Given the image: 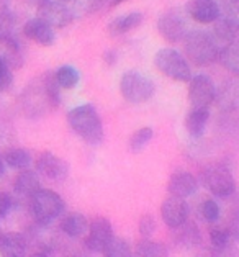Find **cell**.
I'll return each mask as SVG.
<instances>
[{"label":"cell","instance_id":"cell-1","mask_svg":"<svg viewBox=\"0 0 239 257\" xmlns=\"http://www.w3.org/2000/svg\"><path fill=\"white\" fill-rule=\"evenodd\" d=\"M67 123L74 133L92 146H98L103 141V123L100 115L90 103L79 105L67 113Z\"/></svg>","mask_w":239,"mask_h":257},{"label":"cell","instance_id":"cell-2","mask_svg":"<svg viewBox=\"0 0 239 257\" xmlns=\"http://www.w3.org/2000/svg\"><path fill=\"white\" fill-rule=\"evenodd\" d=\"M184 48L187 58L195 66L203 67L218 61L219 43L211 33L202 30H188L184 38Z\"/></svg>","mask_w":239,"mask_h":257},{"label":"cell","instance_id":"cell-3","mask_svg":"<svg viewBox=\"0 0 239 257\" xmlns=\"http://www.w3.org/2000/svg\"><path fill=\"white\" fill-rule=\"evenodd\" d=\"M30 211L38 224H49L64 213V200L49 189H40L30 197Z\"/></svg>","mask_w":239,"mask_h":257},{"label":"cell","instance_id":"cell-4","mask_svg":"<svg viewBox=\"0 0 239 257\" xmlns=\"http://www.w3.org/2000/svg\"><path fill=\"white\" fill-rule=\"evenodd\" d=\"M154 66L162 76L175 82H188L192 79V71L188 61L179 51L172 48H162L156 53Z\"/></svg>","mask_w":239,"mask_h":257},{"label":"cell","instance_id":"cell-5","mask_svg":"<svg viewBox=\"0 0 239 257\" xmlns=\"http://www.w3.org/2000/svg\"><path fill=\"white\" fill-rule=\"evenodd\" d=\"M120 92L130 103H144L153 98L156 87L154 82L138 71H128L120 80Z\"/></svg>","mask_w":239,"mask_h":257},{"label":"cell","instance_id":"cell-6","mask_svg":"<svg viewBox=\"0 0 239 257\" xmlns=\"http://www.w3.org/2000/svg\"><path fill=\"white\" fill-rule=\"evenodd\" d=\"M202 184L218 198H228L236 190V182L228 167L223 164H210L202 171Z\"/></svg>","mask_w":239,"mask_h":257},{"label":"cell","instance_id":"cell-7","mask_svg":"<svg viewBox=\"0 0 239 257\" xmlns=\"http://www.w3.org/2000/svg\"><path fill=\"white\" fill-rule=\"evenodd\" d=\"M188 85V102L192 108H208L216 98V89L213 85L211 79L205 74L192 77Z\"/></svg>","mask_w":239,"mask_h":257},{"label":"cell","instance_id":"cell-8","mask_svg":"<svg viewBox=\"0 0 239 257\" xmlns=\"http://www.w3.org/2000/svg\"><path fill=\"white\" fill-rule=\"evenodd\" d=\"M157 31L159 35L169 43H179L184 41L185 35L188 33L187 22L184 20V17L179 10H171L164 14L159 22H157Z\"/></svg>","mask_w":239,"mask_h":257},{"label":"cell","instance_id":"cell-9","mask_svg":"<svg viewBox=\"0 0 239 257\" xmlns=\"http://www.w3.org/2000/svg\"><path fill=\"white\" fill-rule=\"evenodd\" d=\"M161 216L169 228L175 229L188 219V205L184 198L171 195L161 205Z\"/></svg>","mask_w":239,"mask_h":257},{"label":"cell","instance_id":"cell-10","mask_svg":"<svg viewBox=\"0 0 239 257\" xmlns=\"http://www.w3.org/2000/svg\"><path fill=\"white\" fill-rule=\"evenodd\" d=\"M113 228L106 218H95L89 224V231L85 236V247L92 252H102L105 244L111 239Z\"/></svg>","mask_w":239,"mask_h":257},{"label":"cell","instance_id":"cell-11","mask_svg":"<svg viewBox=\"0 0 239 257\" xmlns=\"http://www.w3.org/2000/svg\"><path fill=\"white\" fill-rule=\"evenodd\" d=\"M38 17L41 20H45L49 27L56 28H64L72 22L71 10L66 7V4L62 2H53V0H46L45 4H41L38 7Z\"/></svg>","mask_w":239,"mask_h":257},{"label":"cell","instance_id":"cell-12","mask_svg":"<svg viewBox=\"0 0 239 257\" xmlns=\"http://www.w3.org/2000/svg\"><path fill=\"white\" fill-rule=\"evenodd\" d=\"M36 171L48 180L61 182L67 177L69 167L64 159L58 158L53 153H41L36 159Z\"/></svg>","mask_w":239,"mask_h":257},{"label":"cell","instance_id":"cell-13","mask_svg":"<svg viewBox=\"0 0 239 257\" xmlns=\"http://www.w3.org/2000/svg\"><path fill=\"white\" fill-rule=\"evenodd\" d=\"M211 35L215 36L219 43V48L224 43L239 40V18L234 14L226 12L224 15H219L215 22H213V31Z\"/></svg>","mask_w":239,"mask_h":257},{"label":"cell","instance_id":"cell-14","mask_svg":"<svg viewBox=\"0 0 239 257\" xmlns=\"http://www.w3.org/2000/svg\"><path fill=\"white\" fill-rule=\"evenodd\" d=\"M187 12L192 20L202 25H210L221 15V9L216 0H190L187 5Z\"/></svg>","mask_w":239,"mask_h":257},{"label":"cell","instance_id":"cell-15","mask_svg":"<svg viewBox=\"0 0 239 257\" xmlns=\"http://www.w3.org/2000/svg\"><path fill=\"white\" fill-rule=\"evenodd\" d=\"M23 33L28 40L35 41L36 45H40V46H53L56 40L54 28L49 27V25L45 20H41L40 17L28 20L23 28Z\"/></svg>","mask_w":239,"mask_h":257},{"label":"cell","instance_id":"cell-16","mask_svg":"<svg viewBox=\"0 0 239 257\" xmlns=\"http://www.w3.org/2000/svg\"><path fill=\"white\" fill-rule=\"evenodd\" d=\"M198 189V182L193 177L190 172L187 171H175L171 179H169L167 184V190L171 195L180 197V198H187L193 195Z\"/></svg>","mask_w":239,"mask_h":257},{"label":"cell","instance_id":"cell-17","mask_svg":"<svg viewBox=\"0 0 239 257\" xmlns=\"http://www.w3.org/2000/svg\"><path fill=\"white\" fill-rule=\"evenodd\" d=\"M211 252L215 255H236V239L229 234L228 228H211L210 229Z\"/></svg>","mask_w":239,"mask_h":257},{"label":"cell","instance_id":"cell-18","mask_svg":"<svg viewBox=\"0 0 239 257\" xmlns=\"http://www.w3.org/2000/svg\"><path fill=\"white\" fill-rule=\"evenodd\" d=\"M27 237L20 233L0 234V254L4 257H23L27 254Z\"/></svg>","mask_w":239,"mask_h":257},{"label":"cell","instance_id":"cell-19","mask_svg":"<svg viewBox=\"0 0 239 257\" xmlns=\"http://www.w3.org/2000/svg\"><path fill=\"white\" fill-rule=\"evenodd\" d=\"M89 221L87 218L82 215V213H77V211H72V213H67V215L62 218L61 221V229L62 233L69 237H84L89 231Z\"/></svg>","mask_w":239,"mask_h":257},{"label":"cell","instance_id":"cell-20","mask_svg":"<svg viewBox=\"0 0 239 257\" xmlns=\"http://www.w3.org/2000/svg\"><path fill=\"white\" fill-rule=\"evenodd\" d=\"M218 61L221 62L226 71L239 76V40L221 45L218 53Z\"/></svg>","mask_w":239,"mask_h":257},{"label":"cell","instance_id":"cell-21","mask_svg":"<svg viewBox=\"0 0 239 257\" xmlns=\"http://www.w3.org/2000/svg\"><path fill=\"white\" fill-rule=\"evenodd\" d=\"M210 120L208 108H192L185 118V130L192 138H200Z\"/></svg>","mask_w":239,"mask_h":257},{"label":"cell","instance_id":"cell-22","mask_svg":"<svg viewBox=\"0 0 239 257\" xmlns=\"http://www.w3.org/2000/svg\"><path fill=\"white\" fill-rule=\"evenodd\" d=\"M141 23H143V15L140 12H131V14L116 17L115 20L108 25V33L111 36L125 35V33H128V31L138 28Z\"/></svg>","mask_w":239,"mask_h":257},{"label":"cell","instance_id":"cell-23","mask_svg":"<svg viewBox=\"0 0 239 257\" xmlns=\"http://www.w3.org/2000/svg\"><path fill=\"white\" fill-rule=\"evenodd\" d=\"M40 177L35 171L23 169L15 179V192L22 197H31L36 190H40Z\"/></svg>","mask_w":239,"mask_h":257},{"label":"cell","instance_id":"cell-24","mask_svg":"<svg viewBox=\"0 0 239 257\" xmlns=\"http://www.w3.org/2000/svg\"><path fill=\"white\" fill-rule=\"evenodd\" d=\"M216 98L223 110H237L239 108V84L236 82L224 84L223 89L219 90V93H216Z\"/></svg>","mask_w":239,"mask_h":257},{"label":"cell","instance_id":"cell-25","mask_svg":"<svg viewBox=\"0 0 239 257\" xmlns=\"http://www.w3.org/2000/svg\"><path fill=\"white\" fill-rule=\"evenodd\" d=\"M5 162H7V167L15 169V171H23V169H28L31 164V154L27 149L22 148H14L9 149L4 156Z\"/></svg>","mask_w":239,"mask_h":257},{"label":"cell","instance_id":"cell-26","mask_svg":"<svg viewBox=\"0 0 239 257\" xmlns=\"http://www.w3.org/2000/svg\"><path fill=\"white\" fill-rule=\"evenodd\" d=\"M54 79L61 89H74L75 85L79 84V72L77 69L72 66H61L58 71L54 72Z\"/></svg>","mask_w":239,"mask_h":257},{"label":"cell","instance_id":"cell-27","mask_svg":"<svg viewBox=\"0 0 239 257\" xmlns=\"http://www.w3.org/2000/svg\"><path fill=\"white\" fill-rule=\"evenodd\" d=\"M102 254L106 257H128L131 255V246L127 239L113 234L111 239L105 244Z\"/></svg>","mask_w":239,"mask_h":257},{"label":"cell","instance_id":"cell-28","mask_svg":"<svg viewBox=\"0 0 239 257\" xmlns=\"http://www.w3.org/2000/svg\"><path fill=\"white\" fill-rule=\"evenodd\" d=\"M136 255L141 257H162L167 255V249L162 244L151 241L149 237H144L136 244Z\"/></svg>","mask_w":239,"mask_h":257},{"label":"cell","instance_id":"cell-29","mask_svg":"<svg viewBox=\"0 0 239 257\" xmlns=\"http://www.w3.org/2000/svg\"><path fill=\"white\" fill-rule=\"evenodd\" d=\"M175 229H179V239L177 241L182 244V246L193 247L200 242V233H198V229L195 224L185 221L184 224H180V226L175 228Z\"/></svg>","mask_w":239,"mask_h":257},{"label":"cell","instance_id":"cell-30","mask_svg":"<svg viewBox=\"0 0 239 257\" xmlns=\"http://www.w3.org/2000/svg\"><path fill=\"white\" fill-rule=\"evenodd\" d=\"M151 138H153V128H141L133 133L130 140V148L131 151H141V149L146 146V144L151 141Z\"/></svg>","mask_w":239,"mask_h":257},{"label":"cell","instance_id":"cell-31","mask_svg":"<svg viewBox=\"0 0 239 257\" xmlns=\"http://www.w3.org/2000/svg\"><path fill=\"white\" fill-rule=\"evenodd\" d=\"M219 205L216 203V200L206 198L205 202L200 205V215L205 219L206 223H216L219 218Z\"/></svg>","mask_w":239,"mask_h":257},{"label":"cell","instance_id":"cell-32","mask_svg":"<svg viewBox=\"0 0 239 257\" xmlns=\"http://www.w3.org/2000/svg\"><path fill=\"white\" fill-rule=\"evenodd\" d=\"M14 80V74H12V67L9 66V62L0 58V92L7 90L12 85Z\"/></svg>","mask_w":239,"mask_h":257},{"label":"cell","instance_id":"cell-33","mask_svg":"<svg viewBox=\"0 0 239 257\" xmlns=\"http://www.w3.org/2000/svg\"><path fill=\"white\" fill-rule=\"evenodd\" d=\"M156 219L151 215H144L141 216L140 223H138V229H140V234L143 237H151L156 233Z\"/></svg>","mask_w":239,"mask_h":257},{"label":"cell","instance_id":"cell-34","mask_svg":"<svg viewBox=\"0 0 239 257\" xmlns=\"http://www.w3.org/2000/svg\"><path fill=\"white\" fill-rule=\"evenodd\" d=\"M228 231L236 239V242H239V206H236V208L231 211L229 219H228Z\"/></svg>","mask_w":239,"mask_h":257},{"label":"cell","instance_id":"cell-35","mask_svg":"<svg viewBox=\"0 0 239 257\" xmlns=\"http://www.w3.org/2000/svg\"><path fill=\"white\" fill-rule=\"evenodd\" d=\"M10 208H12V198L7 195V193L0 192V218L7 216Z\"/></svg>","mask_w":239,"mask_h":257},{"label":"cell","instance_id":"cell-36","mask_svg":"<svg viewBox=\"0 0 239 257\" xmlns=\"http://www.w3.org/2000/svg\"><path fill=\"white\" fill-rule=\"evenodd\" d=\"M224 10L239 17V0H223Z\"/></svg>","mask_w":239,"mask_h":257},{"label":"cell","instance_id":"cell-37","mask_svg":"<svg viewBox=\"0 0 239 257\" xmlns=\"http://www.w3.org/2000/svg\"><path fill=\"white\" fill-rule=\"evenodd\" d=\"M5 172H7V162H5L4 158H0V179L4 177Z\"/></svg>","mask_w":239,"mask_h":257},{"label":"cell","instance_id":"cell-38","mask_svg":"<svg viewBox=\"0 0 239 257\" xmlns=\"http://www.w3.org/2000/svg\"><path fill=\"white\" fill-rule=\"evenodd\" d=\"M25 2H28V4H31V5H38L40 7L41 4H45L46 0H25Z\"/></svg>","mask_w":239,"mask_h":257},{"label":"cell","instance_id":"cell-39","mask_svg":"<svg viewBox=\"0 0 239 257\" xmlns=\"http://www.w3.org/2000/svg\"><path fill=\"white\" fill-rule=\"evenodd\" d=\"M123 2H128V0H113V2H111V5H113V7H116V5L123 4Z\"/></svg>","mask_w":239,"mask_h":257},{"label":"cell","instance_id":"cell-40","mask_svg":"<svg viewBox=\"0 0 239 257\" xmlns=\"http://www.w3.org/2000/svg\"><path fill=\"white\" fill-rule=\"evenodd\" d=\"M59 2H62V4H71V2H74V0H59Z\"/></svg>","mask_w":239,"mask_h":257},{"label":"cell","instance_id":"cell-41","mask_svg":"<svg viewBox=\"0 0 239 257\" xmlns=\"http://www.w3.org/2000/svg\"><path fill=\"white\" fill-rule=\"evenodd\" d=\"M0 234H2V233H0Z\"/></svg>","mask_w":239,"mask_h":257}]
</instances>
